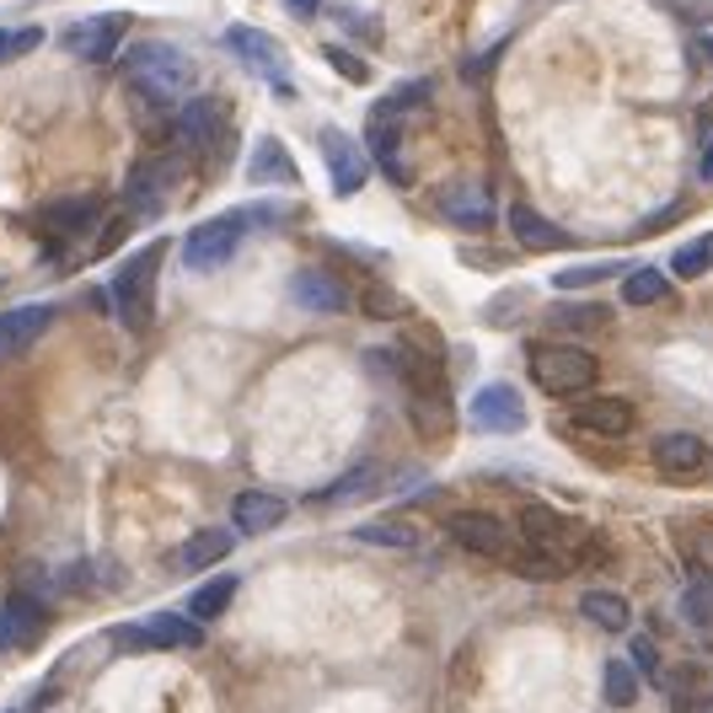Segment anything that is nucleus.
I'll list each match as a JSON object with an SVG mask.
<instances>
[{"mask_svg":"<svg viewBox=\"0 0 713 713\" xmlns=\"http://www.w3.org/2000/svg\"><path fill=\"white\" fill-rule=\"evenodd\" d=\"M709 713H713V709H709Z\"/></svg>","mask_w":713,"mask_h":713,"instance_id":"8fccbe9b","label":"nucleus"},{"mask_svg":"<svg viewBox=\"0 0 713 713\" xmlns=\"http://www.w3.org/2000/svg\"><path fill=\"white\" fill-rule=\"evenodd\" d=\"M339 22L354 32H365V38H381V22H371V17H360V11H349V6H339Z\"/></svg>","mask_w":713,"mask_h":713,"instance_id":"a18cd8bd","label":"nucleus"},{"mask_svg":"<svg viewBox=\"0 0 713 713\" xmlns=\"http://www.w3.org/2000/svg\"><path fill=\"white\" fill-rule=\"evenodd\" d=\"M445 536L462 553H478V559H510V531L489 510H456V515H445Z\"/></svg>","mask_w":713,"mask_h":713,"instance_id":"9b49d317","label":"nucleus"},{"mask_svg":"<svg viewBox=\"0 0 713 713\" xmlns=\"http://www.w3.org/2000/svg\"><path fill=\"white\" fill-rule=\"evenodd\" d=\"M601 692L612 709H639V692H644V676L633 671V660H606V676H601Z\"/></svg>","mask_w":713,"mask_h":713,"instance_id":"2f4dec72","label":"nucleus"},{"mask_svg":"<svg viewBox=\"0 0 713 713\" xmlns=\"http://www.w3.org/2000/svg\"><path fill=\"white\" fill-rule=\"evenodd\" d=\"M220 124H225V113H220L215 97H193V102H183V113H178V145L183 151H204L220 134Z\"/></svg>","mask_w":713,"mask_h":713,"instance_id":"4be33fe9","label":"nucleus"},{"mask_svg":"<svg viewBox=\"0 0 713 713\" xmlns=\"http://www.w3.org/2000/svg\"><path fill=\"white\" fill-rule=\"evenodd\" d=\"M682 617L692 627H713V569H692V580L682 585Z\"/></svg>","mask_w":713,"mask_h":713,"instance_id":"473e14b6","label":"nucleus"},{"mask_svg":"<svg viewBox=\"0 0 713 713\" xmlns=\"http://www.w3.org/2000/svg\"><path fill=\"white\" fill-rule=\"evenodd\" d=\"M365 311H371V317H403V301H398L392 290H371V295H365Z\"/></svg>","mask_w":713,"mask_h":713,"instance_id":"c03bdc74","label":"nucleus"},{"mask_svg":"<svg viewBox=\"0 0 713 713\" xmlns=\"http://www.w3.org/2000/svg\"><path fill=\"white\" fill-rule=\"evenodd\" d=\"M521 531H526L531 548L563 553L569 563H574V548L585 542V526L569 521V515H559V510H548V504H526V510H521Z\"/></svg>","mask_w":713,"mask_h":713,"instance_id":"4468645a","label":"nucleus"},{"mask_svg":"<svg viewBox=\"0 0 713 713\" xmlns=\"http://www.w3.org/2000/svg\"><path fill=\"white\" fill-rule=\"evenodd\" d=\"M510 231H515V242H521V248H531V252L569 248V237H563L548 215H536L531 204H510Z\"/></svg>","mask_w":713,"mask_h":713,"instance_id":"b1692460","label":"nucleus"},{"mask_svg":"<svg viewBox=\"0 0 713 713\" xmlns=\"http://www.w3.org/2000/svg\"><path fill=\"white\" fill-rule=\"evenodd\" d=\"M248 231H252L248 210H225V215L193 225V231L183 237V269H193V274H215V269H225V263L237 258V248H242Z\"/></svg>","mask_w":713,"mask_h":713,"instance_id":"20e7f679","label":"nucleus"},{"mask_svg":"<svg viewBox=\"0 0 713 713\" xmlns=\"http://www.w3.org/2000/svg\"><path fill=\"white\" fill-rule=\"evenodd\" d=\"M424 102H430V81H403V87H392V92L375 102L371 119H403V113L424 108Z\"/></svg>","mask_w":713,"mask_h":713,"instance_id":"4c0bfd02","label":"nucleus"},{"mask_svg":"<svg viewBox=\"0 0 713 713\" xmlns=\"http://www.w3.org/2000/svg\"><path fill=\"white\" fill-rule=\"evenodd\" d=\"M580 617L595 622L601 633H627L633 627V606L622 601L617 590H585L580 595Z\"/></svg>","mask_w":713,"mask_h":713,"instance_id":"393cba45","label":"nucleus"},{"mask_svg":"<svg viewBox=\"0 0 713 713\" xmlns=\"http://www.w3.org/2000/svg\"><path fill=\"white\" fill-rule=\"evenodd\" d=\"M408 392H413V398H408V419H413V430L424 434V440L451 434V424H456V408H451L445 381H419V386H408Z\"/></svg>","mask_w":713,"mask_h":713,"instance_id":"dca6fc26","label":"nucleus"},{"mask_svg":"<svg viewBox=\"0 0 713 713\" xmlns=\"http://www.w3.org/2000/svg\"><path fill=\"white\" fill-rule=\"evenodd\" d=\"M231 601H237V574H215V580H204V585L188 595V617L193 622H215Z\"/></svg>","mask_w":713,"mask_h":713,"instance_id":"7c9ffc66","label":"nucleus"},{"mask_svg":"<svg viewBox=\"0 0 713 713\" xmlns=\"http://www.w3.org/2000/svg\"><path fill=\"white\" fill-rule=\"evenodd\" d=\"M665 697H671V713H709L713 692L709 676L697 665H676V676H665Z\"/></svg>","mask_w":713,"mask_h":713,"instance_id":"a878e982","label":"nucleus"},{"mask_svg":"<svg viewBox=\"0 0 713 713\" xmlns=\"http://www.w3.org/2000/svg\"><path fill=\"white\" fill-rule=\"evenodd\" d=\"M434 215L462 225V231H489L499 220V210H494V193L478 178H451V183L434 188Z\"/></svg>","mask_w":713,"mask_h":713,"instance_id":"0eeeda50","label":"nucleus"},{"mask_svg":"<svg viewBox=\"0 0 713 713\" xmlns=\"http://www.w3.org/2000/svg\"><path fill=\"white\" fill-rule=\"evenodd\" d=\"M595 354L590 349H574V343H542L531 349V381L548 392V398H580L595 386Z\"/></svg>","mask_w":713,"mask_h":713,"instance_id":"7ed1b4c3","label":"nucleus"},{"mask_svg":"<svg viewBox=\"0 0 713 713\" xmlns=\"http://www.w3.org/2000/svg\"><path fill=\"white\" fill-rule=\"evenodd\" d=\"M231 548H237V536L225 526H204L193 531L183 542V569H215V563L231 559Z\"/></svg>","mask_w":713,"mask_h":713,"instance_id":"c85d7f7f","label":"nucleus"},{"mask_svg":"<svg viewBox=\"0 0 713 713\" xmlns=\"http://www.w3.org/2000/svg\"><path fill=\"white\" fill-rule=\"evenodd\" d=\"M354 542H365V548H392V553H408V548H419V542H424V531L413 526V521H398V515H386V521H365V526H354Z\"/></svg>","mask_w":713,"mask_h":713,"instance_id":"cd10ccee","label":"nucleus"},{"mask_svg":"<svg viewBox=\"0 0 713 713\" xmlns=\"http://www.w3.org/2000/svg\"><path fill=\"white\" fill-rule=\"evenodd\" d=\"M375 483H381V466L360 462V466H349L343 478H333L328 489H317V504H333V510H343V504H360L365 494H375Z\"/></svg>","mask_w":713,"mask_h":713,"instance_id":"bb28decb","label":"nucleus"},{"mask_svg":"<svg viewBox=\"0 0 713 713\" xmlns=\"http://www.w3.org/2000/svg\"><path fill=\"white\" fill-rule=\"evenodd\" d=\"M574 424L585 434H601V440H622L633 430V403H622V398H585L574 408Z\"/></svg>","mask_w":713,"mask_h":713,"instance_id":"aec40b11","label":"nucleus"},{"mask_svg":"<svg viewBox=\"0 0 713 713\" xmlns=\"http://www.w3.org/2000/svg\"><path fill=\"white\" fill-rule=\"evenodd\" d=\"M697 178H703V183H713V140L703 145V161H697Z\"/></svg>","mask_w":713,"mask_h":713,"instance_id":"de8ad7c7","label":"nucleus"},{"mask_svg":"<svg viewBox=\"0 0 713 713\" xmlns=\"http://www.w3.org/2000/svg\"><path fill=\"white\" fill-rule=\"evenodd\" d=\"M204 639V622L183 617V612H155V617L129 622L119 633V650H193Z\"/></svg>","mask_w":713,"mask_h":713,"instance_id":"6e6552de","label":"nucleus"},{"mask_svg":"<svg viewBox=\"0 0 713 713\" xmlns=\"http://www.w3.org/2000/svg\"><path fill=\"white\" fill-rule=\"evenodd\" d=\"M617 274H622L617 263H580V269H563L553 284L559 290H595L601 280H617Z\"/></svg>","mask_w":713,"mask_h":713,"instance_id":"58836bf2","label":"nucleus"},{"mask_svg":"<svg viewBox=\"0 0 713 713\" xmlns=\"http://www.w3.org/2000/svg\"><path fill=\"white\" fill-rule=\"evenodd\" d=\"M97 215H102V199L97 193H81V199H60V204H49L43 215H38V225L49 231V237H87L97 225Z\"/></svg>","mask_w":713,"mask_h":713,"instance_id":"6ab92c4d","label":"nucleus"},{"mask_svg":"<svg viewBox=\"0 0 713 713\" xmlns=\"http://www.w3.org/2000/svg\"><path fill=\"white\" fill-rule=\"evenodd\" d=\"M322 60L333 64V70L343 76V81H354V87H365V81H371V64L360 60V54H349L343 43H328V49H322Z\"/></svg>","mask_w":713,"mask_h":713,"instance_id":"ea45409f","label":"nucleus"},{"mask_svg":"<svg viewBox=\"0 0 713 713\" xmlns=\"http://www.w3.org/2000/svg\"><path fill=\"white\" fill-rule=\"evenodd\" d=\"M295 161H290V151H284L274 134H258V145H252L248 155V183H290L295 188Z\"/></svg>","mask_w":713,"mask_h":713,"instance_id":"5701e85b","label":"nucleus"},{"mask_svg":"<svg viewBox=\"0 0 713 713\" xmlns=\"http://www.w3.org/2000/svg\"><path fill=\"white\" fill-rule=\"evenodd\" d=\"M606 322H612V311L595 307V301H563L548 311V328H563V333H595Z\"/></svg>","mask_w":713,"mask_h":713,"instance_id":"72a5a7b5","label":"nucleus"},{"mask_svg":"<svg viewBox=\"0 0 713 713\" xmlns=\"http://www.w3.org/2000/svg\"><path fill=\"white\" fill-rule=\"evenodd\" d=\"M371 151L375 167L392 178V183H408V167H403V129L398 119H371Z\"/></svg>","mask_w":713,"mask_h":713,"instance_id":"c756f323","label":"nucleus"},{"mask_svg":"<svg viewBox=\"0 0 713 713\" xmlns=\"http://www.w3.org/2000/svg\"><path fill=\"white\" fill-rule=\"evenodd\" d=\"M627 660H633V671H639V676H660V654H654V639H633V654H627Z\"/></svg>","mask_w":713,"mask_h":713,"instance_id":"79ce46f5","label":"nucleus"},{"mask_svg":"<svg viewBox=\"0 0 713 713\" xmlns=\"http://www.w3.org/2000/svg\"><path fill=\"white\" fill-rule=\"evenodd\" d=\"M124 32H129V17L124 11H102V17H81L60 32V43L76 54V60H113L124 49Z\"/></svg>","mask_w":713,"mask_h":713,"instance_id":"1a4fd4ad","label":"nucleus"},{"mask_svg":"<svg viewBox=\"0 0 713 713\" xmlns=\"http://www.w3.org/2000/svg\"><path fill=\"white\" fill-rule=\"evenodd\" d=\"M697 49H703V60L713 64V32H697Z\"/></svg>","mask_w":713,"mask_h":713,"instance_id":"09e8293b","label":"nucleus"},{"mask_svg":"<svg viewBox=\"0 0 713 713\" xmlns=\"http://www.w3.org/2000/svg\"><path fill=\"white\" fill-rule=\"evenodd\" d=\"M161 242H151V248H140L134 258H124L119 263V274H113V284H108V301H113V317L124 322L129 333H145L155 317V269H161Z\"/></svg>","mask_w":713,"mask_h":713,"instance_id":"f03ea898","label":"nucleus"},{"mask_svg":"<svg viewBox=\"0 0 713 713\" xmlns=\"http://www.w3.org/2000/svg\"><path fill=\"white\" fill-rule=\"evenodd\" d=\"M284 11H295L301 22H311V17L322 11V0H284Z\"/></svg>","mask_w":713,"mask_h":713,"instance_id":"49530a36","label":"nucleus"},{"mask_svg":"<svg viewBox=\"0 0 713 713\" xmlns=\"http://www.w3.org/2000/svg\"><path fill=\"white\" fill-rule=\"evenodd\" d=\"M178 172H183V155H151V161H140L124 183V210L134 220H161V210H167V188H172Z\"/></svg>","mask_w":713,"mask_h":713,"instance_id":"423d86ee","label":"nucleus"},{"mask_svg":"<svg viewBox=\"0 0 713 713\" xmlns=\"http://www.w3.org/2000/svg\"><path fill=\"white\" fill-rule=\"evenodd\" d=\"M220 43L231 49V60L248 64L252 76H263L274 97H295V81H290V60H284V49L274 43V32L263 28H248V22H231V28L220 32Z\"/></svg>","mask_w":713,"mask_h":713,"instance_id":"39448f33","label":"nucleus"},{"mask_svg":"<svg viewBox=\"0 0 713 713\" xmlns=\"http://www.w3.org/2000/svg\"><path fill=\"white\" fill-rule=\"evenodd\" d=\"M43 622H49V606L38 595H11L0 606V650H32L43 639Z\"/></svg>","mask_w":713,"mask_h":713,"instance_id":"2eb2a0df","label":"nucleus"},{"mask_svg":"<svg viewBox=\"0 0 713 713\" xmlns=\"http://www.w3.org/2000/svg\"><path fill=\"white\" fill-rule=\"evenodd\" d=\"M709 269H713V231L692 237V242L676 248V258H671V274H676V280H703Z\"/></svg>","mask_w":713,"mask_h":713,"instance_id":"e433bc0d","label":"nucleus"},{"mask_svg":"<svg viewBox=\"0 0 713 713\" xmlns=\"http://www.w3.org/2000/svg\"><path fill=\"white\" fill-rule=\"evenodd\" d=\"M124 76L129 87L145 102H155V108H178L199 87V64L188 60L178 43H134V49H124Z\"/></svg>","mask_w":713,"mask_h":713,"instance_id":"f257e3e1","label":"nucleus"},{"mask_svg":"<svg viewBox=\"0 0 713 713\" xmlns=\"http://www.w3.org/2000/svg\"><path fill=\"white\" fill-rule=\"evenodd\" d=\"M38 43H43V28H0V64L38 49Z\"/></svg>","mask_w":713,"mask_h":713,"instance_id":"a19ab883","label":"nucleus"},{"mask_svg":"<svg viewBox=\"0 0 713 713\" xmlns=\"http://www.w3.org/2000/svg\"><path fill=\"white\" fill-rule=\"evenodd\" d=\"M290 301L301 311H317V317H333V311L349 307V290H343V280H333V274H322V269H301L295 280H290Z\"/></svg>","mask_w":713,"mask_h":713,"instance_id":"a211bd4d","label":"nucleus"},{"mask_svg":"<svg viewBox=\"0 0 713 713\" xmlns=\"http://www.w3.org/2000/svg\"><path fill=\"white\" fill-rule=\"evenodd\" d=\"M569 569H574V563L563 559V553H548V548H531V553L515 559V574H521V580H536V585H553Z\"/></svg>","mask_w":713,"mask_h":713,"instance_id":"c9c22d12","label":"nucleus"},{"mask_svg":"<svg viewBox=\"0 0 713 713\" xmlns=\"http://www.w3.org/2000/svg\"><path fill=\"white\" fill-rule=\"evenodd\" d=\"M317 145H322V161H328V183H333V193H339V199H354V193L365 188V178H371L365 151H360L343 129H322Z\"/></svg>","mask_w":713,"mask_h":713,"instance_id":"ddd939ff","label":"nucleus"},{"mask_svg":"<svg viewBox=\"0 0 713 713\" xmlns=\"http://www.w3.org/2000/svg\"><path fill=\"white\" fill-rule=\"evenodd\" d=\"M671 295V280L660 274V269H633V274H622V301L627 307H660Z\"/></svg>","mask_w":713,"mask_h":713,"instance_id":"f704fd0d","label":"nucleus"},{"mask_svg":"<svg viewBox=\"0 0 713 713\" xmlns=\"http://www.w3.org/2000/svg\"><path fill=\"white\" fill-rule=\"evenodd\" d=\"M499 60H504V43H494V49H483L478 60H466V64H462V76H466V81H483V76H489V70H494Z\"/></svg>","mask_w":713,"mask_h":713,"instance_id":"37998d69","label":"nucleus"},{"mask_svg":"<svg viewBox=\"0 0 713 713\" xmlns=\"http://www.w3.org/2000/svg\"><path fill=\"white\" fill-rule=\"evenodd\" d=\"M654 466H660V478H676V483H692V478H703L713 466V451L703 434H686V430H671L660 434L650 445Z\"/></svg>","mask_w":713,"mask_h":713,"instance_id":"f8f14e48","label":"nucleus"},{"mask_svg":"<svg viewBox=\"0 0 713 713\" xmlns=\"http://www.w3.org/2000/svg\"><path fill=\"white\" fill-rule=\"evenodd\" d=\"M466 419H472L478 430H489V434H521L526 430V403H521V392H515L510 381H489V386H478V392H472Z\"/></svg>","mask_w":713,"mask_h":713,"instance_id":"9d476101","label":"nucleus"},{"mask_svg":"<svg viewBox=\"0 0 713 713\" xmlns=\"http://www.w3.org/2000/svg\"><path fill=\"white\" fill-rule=\"evenodd\" d=\"M290 515V504L280 494H269V489H242V494L231 499V526L248 531V536H263V531H274Z\"/></svg>","mask_w":713,"mask_h":713,"instance_id":"f3484780","label":"nucleus"},{"mask_svg":"<svg viewBox=\"0 0 713 713\" xmlns=\"http://www.w3.org/2000/svg\"><path fill=\"white\" fill-rule=\"evenodd\" d=\"M49 322H54V307H49V301L6 311V317H0V354H17V349H28L32 339H43Z\"/></svg>","mask_w":713,"mask_h":713,"instance_id":"412c9836","label":"nucleus"}]
</instances>
